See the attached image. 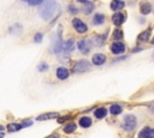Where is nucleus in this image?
Here are the masks:
<instances>
[{
  "instance_id": "nucleus-1",
  "label": "nucleus",
  "mask_w": 154,
  "mask_h": 138,
  "mask_svg": "<svg viewBox=\"0 0 154 138\" xmlns=\"http://www.w3.org/2000/svg\"><path fill=\"white\" fill-rule=\"evenodd\" d=\"M57 11H59L58 4L54 0H46L42 2V6L40 8V16L43 20H51L55 16Z\"/></svg>"
},
{
  "instance_id": "nucleus-2",
  "label": "nucleus",
  "mask_w": 154,
  "mask_h": 138,
  "mask_svg": "<svg viewBox=\"0 0 154 138\" xmlns=\"http://www.w3.org/2000/svg\"><path fill=\"white\" fill-rule=\"evenodd\" d=\"M137 127V118L134 114H126L123 118V122H122V128L124 132L126 133H131L135 131V128Z\"/></svg>"
},
{
  "instance_id": "nucleus-3",
  "label": "nucleus",
  "mask_w": 154,
  "mask_h": 138,
  "mask_svg": "<svg viewBox=\"0 0 154 138\" xmlns=\"http://www.w3.org/2000/svg\"><path fill=\"white\" fill-rule=\"evenodd\" d=\"M90 68H91V64L85 59H81V60H77L75 62V65L72 67V72L76 74H81V73L89 71Z\"/></svg>"
},
{
  "instance_id": "nucleus-4",
  "label": "nucleus",
  "mask_w": 154,
  "mask_h": 138,
  "mask_svg": "<svg viewBox=\"0 0 154 138\" xmlns=\"http://www.w3.org/2000/svg\"><path fill=\"white\" fill-rule=\"evenodd\" d=\"M93 41L91 40H88V38H82L77 42V48L83 53V54H88L91 49V46H93Z\"/></svg>"
},
{
  "instance_id": "nucleus-5",
  "label": "nucleus",
  "mask_w": 154,
  "mask_h": 138,
  "mask_svg": "<svg viewBox=\"0 0 154 138\" xmlns=\"http://www.w3.org/2000/svg\"><path fill=\"white\" fill-rule=\"evenodd\" d=\"M72 26H73V29H75L77 32H79V34H84V32H87V30H88L87 24L83 23L79 18H73V19H72Z\"/></svg>"
},
{
  "instance_id": "nucleus-6",
  "label": "nucleus",
  "mask_w": 154,
  "mask_h": 138,
  "mask_svg": "<svg viewBox=\"0 0 154 138\" xmlns=\"http://www.w3.org/2000/svg\"><path fill=\"white\" fill-rule=\"evenodd\" d=\"M63 46H64V41H63L61 34H60V31H59V32L57 34L55 40L53 41V52H54L55 54H60V53L63 52Z\"/></svg>"
},
{
  "instance_id": "nucleus-7",
  "label": "nucleus",
  "mask_w": 154,
  "mask_h": 138,
  "mask_svg": "<svg viewBox=\"0 0 154 138\" xmlns=\"http://www.w3.org/2000/svg\"><path fill=\"white\" fill-rule=\"evenodd\" d=\"M109 49H111V52L114 54V55H120V54H123L124 52H125V44L123 43V42H113L112 44H111V47H109Z\"/></svg>"
},
{
  "instance_id": "nucleus-8",
  "label": "nucleus",
  "mask_w": 154,
  "mask_h": 138,
  "mask_svg": "<svg viewBox=\"0 0 154 138\" xmlns=\"http://www.w3.org/2000/svg\"><path fill=\"white\" fill-rule=\"evenodd\" d=\"M137 138H154V128L150 126H144L138 132Z\"/></svg>"
},
{
  "instance_id": "nucleus-9",
  "label": "nucleus",
  "mask_w": 154,
  "mask_h": 138,
  "mask_svg": "<svg viewBox=\"0 0 154 138\" xmlns=\"http://www.w3.org/2000/svg\"><path fill=\"white\" fill-rule=\"evenodd\" d=\"M75 48H76V44H75V40L73 38H69V40L64 41L63 52L65 53V55H69L71 52H73Z\"/></svg>"
},
{
  "instance_id": "nucleus-10",
  "label": "nucleus",
  "mask_w": 154,
  "mask_h": 138,
  "mask_svg": "<svg viewBox=\"0 0 154 138\" xmlns=\"http://www.w3.org/2000/svg\"><path fill=\"white\" fill-rule=\"evenodd\" d=\"M55 76H57V78L58 79H60V80H65V79H67L69 77H70V71L66 68V67H58L57 70H55Z\"/></svg>"
},
{
  "instance_id": "nucleus-11",
  "label": "nucleus",
  "mask_w": 154,
  "mask_h": 138,
  "mask_svg": "<svg viewBox=\"0 0 154 138\" xmlns=\"http://www.w3.org/2000/svg\"><path fill=\"white\" fill-rule=\"evenodd\" d=\"M126 19V16L124 13H120V12H116L113 16H112V23L117 26H120Z\"/></svg>"
},
{
  "instance_id": "nucleus-12",
  "label": "nucleus",
  "mask_w": 154,
  "mask_h": 138,
  "mask_svg": "<svg viewBox=\"0 0 154 138\" xmlns=\"http://www.w3.org/2000/svg\"><path fill=\"white\" fill-rule=\"evenodd\" d=\"M91 61H93L94 65H96V66H101V65H103V64L106 62V55L102 54V53H96V54L93 55Z\"/></svg>"
},
{
  "instance_id": "nucleus-13",
  "label": "nucleus",
  "mask_w": 154,
  "mask_h": 138,
  "mask_svg": "<svg viewBox=\"0 0 154 138\" xmlns=\"http://www.w3.org/2000/svg\"><path fill=\"white\" fill-rule=\"evenodd\" d=\"M54 118H59V113L57 112H49V113H43L41 115H38L36 118L37 121H45V120H51V119H54Z\"/></svg>"
},
{
  "instance_id": "nucleus-14",
  "label": "nucleus",
  "mask_w": 154,
  "mask_h": 138,
  "mask_svg": "<svg viewBox=\"0 0 154 138\" xmlns=\"http://www.w3.org/2000/svg\"><path fill=\"white\" fill-rule=\"evenodd\" d=\"M107 114H108V109L105 107H99V108L94 109V116L96 119H103L107 116Z\"/></svg>"
},
{
  "instance_id": "nucleus-15",
  "label": "nucleus",
  "mask_w": 154,
  "mask_h": 138,
  "mask_svg": "<svg viewBox=\"0 0 154 138\" xmlns=\"http://www.w3.org/2000/svg\"><path fill=\"white\" fill-rule=\"evenodd\" d=\"M91 124H93V120H91L89 116H87V115L78 119V125H79L82 128H89V127L91 126Z\"/></svg>"
},
{
  "instance_id": "nucleus-16",
  "label": "nucleus",
  "mask_w": 154,
  "mask_h": 138,
  "mask_svg": "<svg viewBox=\"0 0 154 138\" xmlns=\"http://www.w3.org/2000/svg\"><path fill=\"white\" fill-rule=\"evenodd\" d=\"M140 12H141V14H143V16L149 14V13L152 12V5H150L149 2H147V1L141 2V5H140Z\"/></svg>"
},
{
  "instance_id": "nucleus-17",
  "label": "nucleus",
  "mask_w": 154,
  "mask_h": 138,
  "mask_svg": "<svg viewBox=\"0 0 154 138\" xmlns=\"http://www.w3.org/2000/svg\"><path fill=\"white\" fill-rule=\"evenodd\" d=\"M108 112H109L112 115H119V114H122V112H123V107H122V104H119V103H113V104L109 106Z\"/></svg>"
},
{
  "instance_id": "nucleus-18",
  "label": "nucleus",
  "mask_w": 154,
  "mask_h": 138,
  "mask_svg": "<svg viewBox=\"0 0 154 138\" xmlns=\"http://www.w3.org/2000/svg\"><path fill=\"white\" fill-rule=\"evenodd\" d=\"M6 128H7L8 132L13 133V132H18V131H20V130L23 128V125H22L20 122H10V124H7Z\"/></svg>"
},
{
  "instance_id": "nucleus-19",
  "label": "nucleus",
  "mask_w": 154,
  "mask_h": 138,
  "mask_svg": "<svg viewBox=\"0 0 154 138\" xmlns=\"http://www.w3.org/2000/svg\"><path fill=\"white\" fill-rule=\"evenodd\" d=\"M124 6H125V2L123 0H112V2H111V10L116 11V12L122 10Z\"/></svg>"
},
{
  "instance_id": "nucleus-20",
  "label": "nucleus",
  "mask_w": 154,
  "mask_h": 138,
  "mask_svg": "<svg viewBox=\"0 0 154 138\" xmlns=\"http://www.w3.org/2000/svg\"><path fill=\"white\" fill-rule=\"evenodd\" d=\"M150 34H152V29L148 28L147 30L142 31L140 35H138V42H147L150 37Z\"/></svg>"
},
{
  "instance_id": "nucleus-21",
  "label": "nucleus",
  "mask_w": 154,
  "mask_h": 138,
  "mask_svg": "<svg viewBox=\"0 0 154 138\" xmlns=\"http://www.w3.org/2000/svg\"><path fill=\"white\" fill-rule=\"evenodd\" d=\"M105 19H106L105 14H102V13H96V14L93 17V24H94V25H102V24L105 23Z\"/></svg>"
},
{
  "instance_id": "nucleus-22",
  "label": "nucleus",
  "mask_w": 154,
  "mask_h": 138,
  "mask_svg": "<svg viewBox=\"0 0 154 138\" xmlns=\"http://www.w3.org/2000/svg\"><path fill=\"white\" fill-rule=\"evenodd\" d=\"M22 30H23V28H22V25H20V24H13V25L8 29V32H10L11 35L19 36V35L22 34Z\"/></svg>"
},
{
  "instance_id": "nucleus-23",
  "label": "nucleus",
  "mask_w": 154,
  "mask_h": 138,
  "mask_svg": "<svg viewBox=\"0 0 154 138\" xmlns=\"http://www.w3.org/2000/svg\"><path fill=\"white\" fill-rule=\"evenodd\" d=\"M106 38H107V35H106V34H103V35H96V36H94L93 41H94V44H95V46L101 47V46L103 44V42H105Z\"/></svg>"
},
{
  "instance_id": "nucleus-24",
  "label": "nucleus",
  "mask_w": 154,
  "mask_h": 138,
  "mask_svg": "<svg viewBox=\"0 0 154 138\" xmlns=\"http://www.w3.org/2000/svg\"><path fill=\"white\" fill-rule=\"evenodd\" d=\"M76 128H77V125L75 124V122H67L65 126H64V132L66 133V134H71V133H73L75 131H76Z\"/></svg>"
},
{
  "instance_id": "nucleus-25",
  "label": "nucleus",
  "mask_w": 154,
  "mask_h": 138,
  "mask_svg": "<svg viewBox=\"0 0 154 138\" xmlns=\"http://www.w3.org/2000/svg\"><path fill=\"white\" fill-rule=\"evenodd\" d=\"M94 4L93 2H90V1H87L85 4H84V7H83V11H84V13H87V14H89V13H91V11L94 10Z\"/></svg>"
},
{
  "instance_id": "nucleus-26",
  "label": "nucleus",
  "mask_w": 154,
  "mask_h": 138,
  "mask_svg": "<svg viewBox=\"0 0 154 138\" xmlns=\"http://www.w3.org/2000/svg\"><path fill=\"white\" fill-rule=\"evenodd\" d=\"M113 38H114L116 41L123 38V31H122V29H119V28L114 29V31H113Z\"/></svg>"
},
{
  "instance_id": "nucleus-27",
  "label": "nucleus",
  "mask_w": 154,
  "mask_h": 138,
  "mask_svg": "<svg viewBox=\"0 0 154 138\" xmlns=\"http://www.w3.org/2000/svg\"><path fill=\"white\" fill-rule=\"evenodd\" d=\"M48 68H49V66H48L47 62H40L38 66H37V70H38L40 72H46Z\"/></svg>"
},
{
  "instance_id": "nucleus-28",
  "label": "nucleus",
  "mask_w": 154,
  "mask_h": 138,
  "mask_svg": "<svg viewBox=\"0 0 154 138\" xmlns=\"http://www.w3.org/2000/svg\"><path fill=\"white\" fill-rule=\"evenodd\" d=\"M20 124L23 125V127H29V126H31L34 124V121L31 119H25V120H22Z\"/></svg>"
},
{
  "instance_id": "nucleus-29",
  "label": "nucleus",
  "mask_w": 154,
  "mask_h": 138,
  "mask_svg": "<svg viewBox=\"0 0 154 138\" xmlns=\"http://www.w3.org/2000/svg\"><path fill=\"white\" fill-rule=\"evenodd\" d=\"M42 38H43V35H42L41 32H37V34H35V36H34V42L40 43V42L42 41Z\"/></svg>"
},
{
  "instance_id": "nucleus-30",
  "label": "nucleus",
  "mask_w": 154,
  "mask_h": 138,
  "mask_svg": "<svg viewBox=\"0 0 154 138\" xmlns=\"http://www.w3.org/2000/svg\"><path fill=\"white\" fill-rule=\"evenodd\" d=\"M67 10H69V12H70V13H72V14H76V13L78 12V8H77V7H75L72 4H70V5H69Z\"/></svg>"
},
{
  "instance_id": "nucleus-31",
  "label": "nucleus",
  "mask_w": 154,
  "mask_h": 138,
  "mask_svg": "<svg viewBox=\"0 0 154 138\" xmlns=\"http://www.w3.org/2000/svg\"><path fill=\"white\" fill-rule=\"evenodd\" d=\"M43 2V0H29L28 4L30 6H37V5H41Z\"/></svg>"
},
{
  "instance_id": "nucleus-32",
  "label": "nucleus",
  "mask_w": 154,
  "mask_h": 138,
  "mask_svg": "<svg viewBox=\"0 0 154 138\" xmlns=\"http://www.w3.org/2000/svg\"><path fill=\"white\" fill-rule=\"evenodd\" d=\"M69 118H70V116H67V115H65V116H59V118L57 119V121H58L59 124H63L64 121H66V120H69Z\"/></svg>"
},
{
  "instance_id": "nucleus-33",
  "label": "nucleus",
  "mask_w": 154,
  "mask_h": 138,
  "mask_svg": "<svg viewBox=\"0 0 154 138\" xmlns=\"http://www.w3.org/2000/svg\"><path fill=\"white\" fill-rule=\"evenodd\" d=\"M128 56H120V58H117V59H113L112 60V64H116V62H119V61H123V60H125Z\"/></svg>"
},
{
  "instance_id": "nucleus-34",
  "label": "nucleus",
  "mask_w": 154,
  "mask_h": 138,
  "mask_svg": "<svg viewBox=\"0 0 154 138\" xmlns=\"http://www.w3.org/2000/svg\"><path fill=\"white\" fill-rule=\"evenodd\" d=\"M46 138H59V136H58L57 133H53V134H51V136H48V137H46Z\"/></svg>"
},
{
  "instance_id": "nucleus-35",
  "label": "nucleus",
  "mask_w": 154,
  "mask_h": 138,
  "mask_svg": "<svg viewBox=\"0 0 154 138\" xmlns=\"http://www.w3.org/2000/svg\"><path fill=\"white\" fill-rule=\"evenodd\" d=\"M140 50H141V48H134L131 52H132V53H136V52H140Z\"/></svg>"
},
{
  "instance_id": "nucleus-36",
  "label": "nucleus",
  "mask_w": 154,
  "mask_h": 138,
  "mask_svg": "<svg viewBox=\"0 0 154 138\" xmlns=\"http://www.w3.org/2000/svg\"><path fill=\"white\" fill-rule=\"evenodd\" d=\"M4 131H5V127L2 125H0V132H4Z\"/></svg>"
},
{
  "instance_id": "nucleus-37",
  "label": "nucleus",
  "mask_w": 154,
  "mask_h": 138,
  "mask_svg": "<svg viewBox=\"0 0 154 138\" xmlns=\"http://www.w3.org/2000/svg\"><path fill=\"white\" fill-rule=\"evenodd\" d=\"M5 137V132H0V138H4Z\"/></svg>"
},
{
  "instance_id": "nucleus-38",
  "label": "nucleus",
  "mask_w": 154,
  "mask_h": 138,
  "mask_svg": "<svg viewBox=\"0 0 154 138\" xmlns=\"http://www.w3.org/2000/svg\"><path fill=\"white\" fill-rule=\"evenodd\" d=\"M77 1H78V2H83V4H85L88 0H77Z\"/></svg>"
},
{
  "instance_id": "nucleus-39",
  "label": "nucleus",
  "mask_w": 154,
  "mask_h": 138,
  "mask_svg": "<svg viewBox=\"0 0 154 138\" xmlns=\"http://www.w3.org/2000/svg\"><path fill=\"white\" fill-rule=\"evenodd\" d=\"M150 110H152V113H154V106H152V108H150Z\"/></svg>"
},
{
  "instance_id": "nucleus-40",
  "label": "nucleus",
  "mask_w": 154,
  "mask_h": 138,
  "mask_svg": "<svg viewBox=\"0 0 154 138\" xmlns=\"http://www.w3.org/2000/svg\"><path fill=\"white\" fill-rule=\"evenodd\" d=\"M152 60H154V53H153V55H152Z\"/></svg>"
},
{
  "instance_id": "nucleus-41",
  "label": "nucleus",
  "mask_w": 154,
  "mask_h": 138,
  "mask_svg": "<svg viewBox=\"0 0 154 138\" xmlns=\"http://www.w3.org/2000/svg\"><path fill=\"white\" fill-rule=\"evenodd\" d=\"M152 43H153V44H154V37H153V40H152Z\"/></svg>"
},
{
  "instance_id": "nucleus-42",
  "label": "nucleus",
  "mask_w": 154,
  "mask_h": 138,
  "mask_svg": "<svg viewBox=\"0 0 154 138\" xmlns=\"http://www.w3.org/2000/svg\"><path fill=\"white\" fill-rule=\"evenodd\" d=\"M20 1H26V2H28V1H29V0H20Z\"/></svg>"
}]
</instances>
